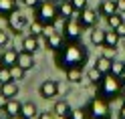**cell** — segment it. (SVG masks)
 Masks as SVG:
<instances>
[{"instance_id":"40","label":"cell","mask_w":125,"mask_h":119,"mask_svg":"<svg viewBox=\"0 0 125 119\" xmlns=\"http://www.w3.org/2000/svg\"><path fill=\"white\" fill-rule=\"evenodd\" d=\"M119 119H125V105H121L119 109Z\"/></svg>"},{"instance_id":"45","label":"cell","mask_w":125,"mask_h":119,"mask_svg":"<svg viewBox=\"0 0 125 119\" xmlns=\"http://www.w3.org/2000/svg\"><path fill=\"white\" fill-rule=\"evenodd\" d=\"M2 67H4V63H2V61H0V69H2Z\"/></svg>"},{"instance_id":"32","label":"cell","mask_w":125,"mask_h":119,"mask_svg":"<svg viewBox=\"0 0 125 119\" xmlns=\"http://www.w3.org/2000/svg\"><path fill=\"white\" fill-rule=\"evenodd\" d=\"M57 32V28H54V24H44V28H42V36L44 38H49L51 34H54Z\"/></svg>"},{"instance_id":"17","label":"cell","mask_w":125,"mask_h":119,"mask_svg":"<svg viewBox=\"0 0 125 119\" xmlns=\"http://www.w3.org/2000/svg\"><path fill=\"white\" fill-rule=\"evenodd\" d=\"M20 109H22V103L14 97V99H8V103H6V107H4V111H6V115H8L10 119L12 117H20Z\"/></svg>"},{"instance_id":"10","label":"cell","mask_w":125,"mask_h":119,"mask_svg":"<svg viewBox=\"0 0 125 119\" xmlns=\"http://www.w3.org/2000/svg\"><path fill=\"white\" fill-rule=\"evenodd\" d=\"M38 46H41V38L34 36V34H26L24 38H22V51H26V53H36L38 51Z\"/></svg>"},{"instance_id":"11","label":"cell","mask_w":125,"mask_h":119,"mask_svg":"<svg viewBox=\"0 0 125 119\" xmlns=\"http://www.w3.org/2000/svg\"><path fill=\"white\" fill-rule=\"evenodd\" d=\"M14 12H18L16 0H0V18H8Z\"/></svg>"},{"instance_id":"27","label":"cell","mask_w":125,"mask_h":119,"mask_svg":"<svg viewBox=\"0 0 125 119\" xmlns=\"http://www.w3.org/2000/svg\"><path fill=\"white\" fill-rule=\"evenodd\" d=\"M111 75L119 77V79L125 75V61H113V67H111Z\"/></svg>"},{"instance_id":"35","label":"cell","mask_w":125,"mask_h":119,"mask_svg":"<svg viewBox=\"0 0 125 119\" xmlns=\"http://www.w3.org/2000/svg\"><path fill=\"white\" fill-rule=\"evenodd\" d=\"M41 2H42V0H22V4H24L26 8H32V10H34Z\"/></svg>"},{"instance_id":"12","label":"cell","mask_w":125,"mask_h":119,"mask_svg":"<svg viewBox=\"0 0 125 119\" xmlns=\"http://www.w3.org/2000/svg\"><path fill=\"white\" fill-rule=\"evenodd\" d=\"M97 12L101 14V16H111V14L117 12V0H101V4H99V8Z\"/></svg>"},{"instance_id":"25","label":"cell","mask_w":125,"mask_h":119,"mask_svg":"<svg viewBox=\"0 0 125 119\" xmlns=\"http://www.w3.org/2000/svg\"><path fill=\"white\" fill-rule=\"evenodd\" d=\"M105 20H107L109 28H117L121 22H125V18H123V14H121V12H115V14H111V16H107Z\"/></svg>"},{"instance_id":"44","label":"cell","mask_w":125,"mask_h":119,"mask_svg":"<svg viewBox=\"0 0 125 119\" xmlns=\"http://www.w3.org/2000/svg\"><path fill=\"white\" fill-rule=\"evenodd\" d=\"M57 119H69V117H59V115H57Z\"/></svg>"},{"instance_id":"39","label":"cell","mask_w":125,"mask_h":119,"mask_svg":"<svg viewBox=\"0 0 125 119\" xmlns=\"http://www.w3.org/2000/svg\"><path fill=\"white\" fill-rule=\"evenodd\" d=\"M6 103H8V97L0 93V109H4V107H6Z\"/></svg>"},{"instance_id":"3","label":"cell","mask_w":125,"mask_h":119,"mask_svg":"<svg viewBox=\"0 0 125 119\" xmlns=\"http://www.w3.org/2000/svg\"><path fill=\"white\" fill-rule=\"evenodd\" d=\"M111 101H107L105 97H93L87 105V113H89V119H111Z\"/></svg>"},{"instance_id":"24","label":"cell","mask_w":125,"mask_h":119,"mask_svg":"<svg viewBox=\"0 0 125 119\" xmlns=\"http://www.w3.org/2000/svg\"><path fill=\"white\" fill-rule=\"evenodd\" d=\"M65 77H67V81H71V83H81L83 81V69H67Z\"/></svg>"},{"instance_id":"31","label":"cell","mask_w":125,"mask_h":119,"mask_svg":"<svg viewBox=\"0 0 125 119\" xmlns=\"http://www.w3.org/2000/svg\"><path fill=\"white\" fill-rule=\"evenodd\" d=\"M8 43H10V34H8V30L0 28V49H4V46H8Z\"/></svg>"},{"instance_id":"16","label":"cell","mask_w":125,"mask_h":119,"mask_svg":"<svg viewBox=\"0 0 125 119\" xmlns=\"http://www.w3.org/2000/svg\"><path fill=\"white\" fill-rule=\"evenodd\" d=\"M20 117L22 119H34V117H38V109H36V105L32 101H24V103H22Z\"/></svg>"},{"instance_id":"4","label":"cell","mask_w":125,"mask_h":119,"mask_svg":"<svg viewBox=\"0 0 125 119\" xmlns=\"http://www.w3.org/2000/svg\"><path fill=\"white\" fill-rule=\"evenodd\" d=\"M34 18L41 20L42 24H54V22L59 20V8H57V2L42 0V2L34 8Z\"/></svg>"},{"instance_id":"8","label":"cell","mask_w":125,"mask_h":119,"mask_svg":"<svg viewBox=\"0 0 125 119\" xmlns=\"http://www.w3.org/2000/svg\"><path fill=\"white\" fill-rule=\"evenodd\" d=\"M38 93H41L42 99H54L59 95V83L52 81V79H46V81L41 83V87H38Z\"/></svg>"},{"instance_id":"19","label":"cell","mask_w":125,"mask_h":119,"mask_svg":"<svg viewBox=\"0 0 125 119\" xmlns=\"http://www.w3.org/2000/svg\"><path fill=\"white\" fill-rule=\"evenodd\" d=\"M95 67L103 75H109L111 73V67H113V59H107L105 54H101V57H97V61H95Z\"/></svg>"},{"instance_id":"7","label":"cell","mask_w":125,"mask_h":119,"mask_svg":"<svg viewBox=\"0 0 125 119\" xmlns=\"http://www.w3.org/2000/svg\"><path fill=\"white\" fill-rule=\"evenodd\" d=\"M97 10H93V8H83L81 14H79V22H81V26L83 28H95L97 26V22H99V16H97Z\"/></svg>"},{"instance_id":"14","label":"cell","mask_w":125,"mask_h":119,"mask_svg":"<svg viewBox=\"0 0 125 119\" xmlns=\"http://www.w3.org/2000/svg\"><path fill=\"white\" fill-rule=\"evenodd\" d=\"M18 81H8V83H2L0 85V93L6 95L8 99H14V97H18Z\"/></svg>"},{"instance_id":"13","label":"cell","mask_w":125,"mask_h":119,"mask_svg":"<svg viewBox=\"0 0 125 119\" xmlns=\"http://www.w3.org/2000/svg\"><path fill=\"white\" fill-rule=\"evenodd\" d=\"M65 43H67V41H65V34L59 32V30L46 38V46H49L51 51H54V53H57L59 49H62V44H65Z\"/></svg>"},{"instance_id":"5","label":"cell","mask_w":125,"mask_h":119,"mask_svg":"<svg viewBox=\"0 0 125 119\" xmlns=\"http://www.w3.org/2000/svg\"><path fill=\"white\" fill-rule=\"evenodd\" d=\"M61 32L65 34V41H67V43H77V41H81L83 26H81L79 18H69V20H65Z\"/></svg>"},{"instance_id":"26","label":"cell","mask_w":125,"mask_h":119,"mask_svg":"<svg viewBox=\"0 0 125 119\" xmlns=\"http://www.w3.org/2000/svg\"><path fill=\"white\" fill-rule=\"evenodd\" d=\"M10 73H12V81H22V79L26 77V71L22 69V67L18 65V63L10 67Z\"/></svg>"},{"instance_id":"1","label":"cell","mask_w":125,"mask_h":119,"mask_svg":"<svg viewBox=\"0 0 125 119\" xmlns=\"http://www.w3.org/2000/svg\"><path fill=\"white\" fill-rule=\"evenodd\" d=\"M87 49L83 46L81 41L77 43H65L62 49H59L54 53V61H57V67L67 71V69H85L87 65Z\"/></svg>"},{"instance_id":"42","label":"cell","mask_w":125,"mask_h":119,"mask_svg":"<svg viewBox=\"0 0 125 119\" xmlns=\"http://www.w3.org/2000/svg\"><path fill=\"white\" fill-rule=\"evenodd\" d=\"M52 2H57V4H61V2H67V0H52Z\"/></svg>"},{"instance_id":"21","label":"cell","mask_w":125,"mask_h":119,"mask_svg":"<svg viewBox=\"0 0 125 119\" xmlns=\"http://www.w3.org/2000/svg\"><path fill=\"white\" fill-rule=\"evenodd\" d=\"M119 41H121V36L117 34V30H115V28L105 30V46H109V49H117Z\"/></svg>"},{"instance_id":"37","label":"cell","mask_w":125,"mask_h":119,"mask_svg":"<svg viewBox=\"0 0 125 119\" xmlns=\"http://www.w3.org/2000/svg\"><path fill=\"white\" fill-rule=\"evenodd\" d=\"M115 30H117V34H119L121 38H125V22H121V24H119V26H117Z\"/></svg>"},{"instance_id":"23","label":"cell","mask_w":125,"mask_h":119,"mask_svg":"<svg viewBox=\"0 0 125 119\" xmlns=\"http://www.w3.org/2000/svg\"><path fill=\"white\" fill-rule=\"evenodd\" d=\"M91 44L93 46H105V30L91 28Z\"/></svg>"},{"instance_id":"34","label":"cell","mask_w":125,"mask_h":119,"mask_svg":"<svg viewBox=\"0 0 125 119\" xmlns=\"http://www.w3.org/2000/svg\"><path fill=\"white\" fill-rule=\"evenodd\" d=\"M73 6H75V10H83V8H87V0H71Z\"/></svg>"},{"instance_id":"20","label":"cell","mask_w":125,"mask_h":119,"mask_svg":"<svg viewBox=\"0 0 125 119\" xmlns=\"http://www.w3.org/2000/svg\"><path fill=\"white\" fill-rule=\"evenodd\" d=\"M52 111L57 113L59 117H69L71 115V105H69V101H65V99H61V101H57L54 103V107H52Z\"/></svg>"},{"instance_id":"33","label":"cell","mask_w":125,"mask_h":119,"mask_svg":"<svg viewBox=\"0 0 125 119\" xmlns=\"http://www.w3.org/2000/svg\"><path fill=\"white\" fill-rule=\"evenodd\" d=\"M38 119H57V113H54V111H41V113H38Z\"/></svg>"},{"instance_id":"9","label":"cell","mask_w":125,"mask_h":119,"mask_svg":"<svg viewBox=\"0 0 125 119\" xmlns=\"http://www.w3.org/2000/svg\"><path fill=\"white\" fill-rule=\"evenodd\" d=\"M57 8H59V18H62V20H69V18H79V14H81V10H75V6H73V2H71V0L57 4Z\"/></svg>"},{"instance_id":"28","label":"cell","mask_w":125,"mask_h":119,"mask_svg":"<svg viewBox=\"0 0 125 119\" xmlns=\"http://www.w3.org/2000/svg\"><path fill=\"white\" fill-rule=\"evenodd\" d=\"M42 28H44V24H42L41 20H36V18H34V20L28 24L30 34H34V36H42Z\"/></svg>"},{"instance_id":"38","label":"cell","mask_w":125,"mask_h":119,"mask_svg":"<svg viewBox=\"0 0 125 119\" xmlns=\"http://www.w3.org/2000/svg\"><path fill=\"white\" fill-rule=\"evenodd\" d=\"M117 12L125 14V0H117Z\"/></svg>"},{"instance_id":"47","label":"cell","mask_w":125,"mask_h":119,"mask_svg":"<svg viewBox=\"0 0 125 119\" xmlns=\"http://www.w3.org/2000/svg\"><path fill=\"white\" fill-rule=\"evenodd\" d=\"M123 41H125V38H123Z\"/></svg>"},{"instance_id":"36","label":"cell","mask_w":125,"mask_h":119,"mask_svg":"<svg viewBox=\"0 0 125 119\" xmlns=\"http://www.w3.org/2000/svg\"><path fill=\"white\" fill-rule=\"evenodd\" d=\"M115 53H117V49H109V46H103V54L107 59H113L115 61Z\"/></svg>"},{"instance_id":"15","label":"cell","mask_w":125,"mask_h":119,"mask_svg":"<svg viewBox=\"0 0 125 119\" xmlns=\"http://www.w3.org/2000/svg\"><path fill=\"white\" fill-rule=\"evenodd\" d=\"M16 63H18L24 71H30V69H34V54H32V53H26V51H20Z\"/></svg>"},{"instance_id":"43","label":"cell","mask_w":125,"mask_h":119,"mask_svg":"<svg viewBox=\"0 0 125 119\" xmlns=\"http://www.w3.org/2000/svg\"><path fill=\"white\" fill-rule=\"evenodd\" d=\"M121 81H123V87H125V75H123V77H121Z\"/></svg>"},{"instance_id":"6","label":"cell","mask_w":125,"mask_h":119,"mask_svg":"<svg viewBox=\"0 0 125 119\" xmlns=\"http://www.w3.org/2000/svg\"><path fill=\"white\" fill-rule=\"evenodd\" d=\"M6 24H8V30L14 34H20V32H24V28L28 26V20L24 14H20V12H14L10 14L8 18H6Z\"/></svg>"},{"instance_id":"46","label":"cell","mask_w":125,"mask_h":119,"mask_svg":"<svg viewBox=\"0 0 125 119\" xmlns=\"http://www.w3.org/2000/svg\"><path fill=\"white\" fill-rule=\"evenodd\" d=\"M12 119H22V117H12Z\"/></svg>"},{"instance_id":"18","label":"cell","mask_w":125,"mask_h":119,"mask_svg":"<svg viewBox=\"0 0 125 119\" xmlns=\"http://www.w3.org/2000/svg\"><path fill=\"white\" fill-rule=\"evenodd\" d=\"M103 77H105V75L101 73V71H99L95 65H93V67H89V69H87V73H85V79H87L91 85H95V87H97L101 81H103Z\"/></svg>"},{"instance_id":"22","label":"cell","mask_w":125,"mask_h":119,"mask_svg":"<svg viewBox=\"0 0 125 119\" xmlns=\"http://www.w3.org/2000/svg\"><path fill=\"white\" fill-rule=\"evenodd\" d=\"M0 61H2L6 67H12V65H16V61H18V53L14 49H6L2 54H0Z\"/></svg>"},{"instance_id":"30","label":"cell","mask_w":125,"mask_h":119,"mask_svg":"<svg viewBox=\"0 0 125 119\" xmlns=\"http://www.w3.org/2000/svg\"><path fill=\"white\" fill-rule=\"evenodd\" d=\"M8 81H12V73H10V67H2L0 69V85L2 83H8Z\"/></svg>"},{"instance_id":"2","label":"cell","mask_w":125,"mask_h":119,"mask_svg":"<svg viewBox=\"0 0 125 119\" xmlns=\"http://www.w3.org/2000/svg\"><path fill=\"white\" fill-rule=\"evenodd\" d=\"M123 91V81L119 77L115 75H105L103 81H101L97 85V95H101V97H105L107 101H113V99H119V95Z\"/></svg>"},{"instance_id":"41","label":"cell","mask_w":125,"mask_h":119,"mask_svg":"<svg viewBox=\"0 0 125 119\" xmlns=\"http://www.w3.org/2000/svg\"><path fill=\"white\" fill-rule=\"evenodd\" d=\"M119 99H121V105H125V87H123V91H121V95H119Z\"/></svg>"},{"instance_id":"29","label":"cell","mask_w":125,"mask_h":119,"mask_svg":"<svg viewBox=\"0 0 125 119\" xmlns=\"http://www.w3.org/2000/svg\"><path fill=\"white\" fill-rule=\"evenodd\" d=\"M69 119H89L87 107H83V109H73L71 115H69Z\"/></svg>"}]
</instances>
